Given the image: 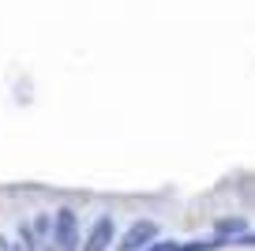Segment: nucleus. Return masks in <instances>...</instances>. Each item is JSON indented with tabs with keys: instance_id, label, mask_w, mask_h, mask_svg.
I'll return each instance as SVG.
<instances>
[{
	"instance_id": "f257e3e1",
	"label": "nucleus",
	"mask_w": 255,
	"mask_h": 251,
	"mask_svg": "<svg viewBox=\"0 0 255 251\" xmlns=\"http://www.w3.org/2000/svg\"><path fill=\"white\" fill-rule=\"evenodd\" d=\"M75 210H60L53 218V225H49V240L56 244L60 251H75L79 248V225H75Z\"/></svg>"
},
{
	"instance_id": "f03ea898",
	"label": "nucleus",
	"mask_w": 255,
	"mask_h": 251,
	"mask_svg": "<svg viewBox=\"0 0 255 251\" xmlns=\"http://www.w3.org/2000/svg\"><path fill=\"white\" fill-rule=\"evenodd\" d=\"M154 233H158V225H154V221H135V225L120 236V251H143L146 244L154 240Z\"/></svg>"
},
{
	"instance_id": "7ed1b4c3",
	"label": "nucleus",
	"mask_w": 255,
	"mask_h": 251,
	"mask_svg": "<svg viewBox=\"0 0 255 251\" xmlns=\"http://www.w3.org/2000/svg\"><path fill=\"white\" fill-rule=\"evenodd\" d=\"M113 236H117V229H113V218H98L94 229H90L87 244H83V251H105L113 244Z\"/></svg>"
},
{
	"instance_id": "20e7f679",
	"label": "nucleus",
	"mask_w": 255,
	"mask_h": 251,
	"mask_svg": "<svg viewBox=\"0 0 255 251\" xmlns=\"http://www.w3.org/2000/svg\"><path fill=\"white\" fill-rule=\"evenodd\" d=\"M244 229H248L244 218H222L218 221V236H240Z\"/></svg>"
},
{
	"instance_id": "39448f33",
	"label": "nucleus",
	"mask_w": 255,
	"mask_h": 251,
	"mask_svg": "<svg viewBox=\"0 0 255 251\" xmlns=\"http://www.w3.org/2000/svg\"><path fill=\"white\" fill-rule=\"evenodd\" d=\"M49 225H53V218L38 214V218H34V236H38V240H49Z\"/></svg>"
},
{
	"instance_id": "423d86ee",
	"label": "nucleus",
	"mask_w": 255,
	"mask_h": 251,
	"mask_svg": "<svg viewBox=\"0 0 255 251\" xmlns=\"http://www.w3.org/2000/svg\"><path fill=\"white\" fill-rule=\"evenodd\" d=\"M143 251H180V244L165 240V244H154V248H143Z\"/></svg>"
},
{
	"instance_id": "0eeeda50",
	"label": "nucleus",
	"mask_w": 255,
	"mask_h": 251,
	"mask_svg": "<svg viewBox=\"0 0 255 251\" xmlns=\"http://www.w3.org/2000/svg\"><path fill=\"white\" fill-rule=\"evenodd\" d=\"M0 251H19V248H15V244H8L4 236H0Z\"/></svg>"
}]
</instances>
